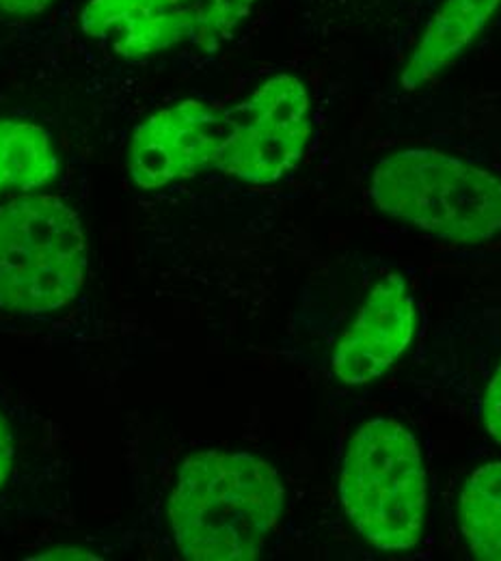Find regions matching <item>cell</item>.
Wrapping results in <instances>:
<instances>
[{
	"instance_id": "cell-10",
	"label": "cell",
	"mask_w": 501,
	"mask_h": 561,
	"mask_svg": "<svg viewBox=\"0 0 501 561\" xmlns=\"http://www.w3.org/2000/svg\"><path fill=\"white\" fill-rule=\"evenodd\" d=\"M50 135L29 122L0 119V195L48 186L57 175Z\"/></svg>"
},
{
	"instance_id": "cell-9",
	"label": "cell",
	"mask_w": 501,
	"mask_h": 561,
	"mask_svg": "<svg viewBox=\"0 0 501 561\" xmlns=\"http://www.w3.org/2000/svg\"><path fill=\"white\" fill-rule=\"evenodd\" d=\"M500 7L501 0H443L402 71V87L415 91L456 64Z\"/></svg>"
},
{
	"instance_id": "cell-7",
	"label": "cell",
	"mask_w": 501,
	"mask_h": 561,
	"mask_svg": "<svg viewBox=\"0 0 501 561\" xmlns=\"http://www.w3.org/2000/svg\"><path fill=\"white\" fill-rule=\"evenodd\" d=\"M415 318L407 280L400 275L378 280L335 348L333 374L344 385H365L383 376L409 348Z\"/></svg>"
},
{
	"instance_id": "cell-13",
	"label": "cell",
	"mask_w": 501,
	"mask_h": 561,
	"mask_svg": "<svg viewBox=\"0 0 501 561\" xmlns=\"http://www.w3.org/2000/svg\"><path fill=\"white\" fill-rule=\"evenodd\" d=\"M485 423L489 434L501 443V365L491 378V385L487 389L485 398Z\"/></svg>"
},
{
	"instance_id": "cell-15",
	"label": "cell",
	"mask_w": 501,
	"mask_h": 561,
	"mask_svg": "<svg viewBox=\"0 0 501 561\" xmlns=\"http://www.w3.org/2000/svg\"><path fill=\"white\" fill-rule=\"evenodd\" d=\"M55 0H0V11L9 15H35L48 9Z\"/></svg>"
},
{
	"instance_id": "cell-12",
	"label": "cell",
	"mask_w": 501,
	"mask_h": 561,
	"mask_svg": "<svg viewBox=\"0 0 501 561\" xmlns=\"http://www.w3.org/2000/svg\"><path fill=\"white\" fill-rule=\"evenodd\" d=\"M189 42L213 48L251 13L258 0H180Z\"/></svg>"
},
{
	"instance_id": "cell-11",
	"label": "cell",
	"mask_w": 501,
	"mask_h": 561,
	"mask_svg": "<svg viewBox=\"0 0 501 561\" xmlns=\"http://www.w3.org/2000/svg\"><path fill=\"white\" fill-rule=\"evenodd\" d=\"M460 529L478 560L501 561V460L480 467L460 492Z\"/></svg>"
},
{
	"instance_id": "cell-4",
	"label": "cell",
	"mask_w": 501,
	"mask_h": 561,
	"mask_svg": "<svg viewBox=\"0 0 501 561\" xmlns=\"http://www.w3.org/2000/svg\"><path fill=\"white\" fill-rule=\"evenodd\" d=\"M84 273V231L64 199L22 195L0 206V309L57 311L73 300Z\"/></svg>"
},
{
	"instance_id": "cell-6",
	"label": "cell",
	"mask_w": 501,
	"mask_h": 561,
	"mask_svg": "<svg viewBox=\"0 0 501 561\" xmlns=\"http://www.w3.org/2000/svg\"><path fill=\"white\" fill-rule=\"evenodd\" d=\"M225 137V113L195 100L147 117L128 149V171L144 191H156L215 167Z\"/></svg>"
},
{
	"instance_id": "cell-3",
	"label": "cell",
	"mask_w": 501,
	"mask_h": 561,
	"mask_svg": "<svg viewBox=\"0 0 501 561\" xmlns=\"http://www.w3.org/2000/svg\"><path fill=\"white\" fill-rule=\"evenodd\" d=\"M426 469L415 436L396 420L376 417L351 438L340 501L358 536L380 551L418 545L429 505Z\"/></svg>"
},
{
	"instance_id": "cell-1",
	"label": "cell",
	"mask_w": 501,
	"mask_h": 561,
	"mask_svg": "<svg viewBox=\"0 0 501 561\" xmlns=\"http://www.w3.org/2000/svg\"><path fill=\"white\" fill-rule=\"evenodd\" d=\"M284 499L277 471L253 454H193L182 462L169 499L175 545L186 560H255L284 512Z\"/></svg>"
},
{
	"instance_id": "cell-8",
	"label": "cell",
	"mask_w": 501,
	"mask_h": 561,
	"mask_svg": "<svg viewBox=\"0 0 501 561\" xmlns=\"http://www.w3.org/2000/svg\"><path fill=\"white\" fill-rule=\"evenodd\" d=\"M78 24L89 39L126 59L189 42L180 0H89Z\"/></svg>"
},
{
	"instance_id": "cell-16",
	"label": "cell",
	"mask_w": 501,
	"mask_h": 561,
	"mask_svg": "<svg viewBox=\"0 0 501 561\" xmlns=\"http://www.w3.org/2000/svg\"><path fill=\"white\" fill-rule=\"evenodd\" d=\"M33 560H98V558L91 556L89 551H82V549L64 547V549H50L42 556H35Z\"/></svg>"
},
{
	"instance_id": "cell-14",
	"label": "cell",
	"mask_w": 501,
	"mask_h": 561,
	"mask_svg": "<svg viewBox=\"0 0 501 561\" xmlns=\"http://www.w3.org/2000/svg\"><path fill=\"white\" fill-rule=\"evenodd\" d=\"M13 467V436L9 423L0 415V489L7 482Z\"/></svg>"
},
{
	"instance_id": "cell-5",
	"label": "cell",
	"mask_w": 501,
	"mask_h": 561,
	"mask_svg": "<svg viewBox=\"0 0 501 561\" xmlns=\"http://www.w3.org/2000/svg\"><path fill=\"white\" fill-rule=\"evenodd\" d=\"M311 135V104L305 84L280 73L244 102L225 111V137L216 169L247 184H273L303 158Z\"/></svg>"
},
{
	"instance_id": "cell-2",
	"label": "cell",
	"mask_w": 501,
	"mask_h": 561,
	"mask_svg": "<svg viewBox=\"0 0 501 561\" xmlns=\"http://www.w3.org/2000/svg\"><path fill=\"white\" fill-rule=\"evenodd\" d=\"M376 208L429 236L485 242L501 231V180L434 149H405L372 173Z\"/></svg>"
}]
</instances>
